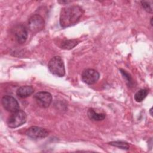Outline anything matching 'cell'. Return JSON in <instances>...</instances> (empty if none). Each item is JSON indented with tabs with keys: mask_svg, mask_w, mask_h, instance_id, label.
Segmentation results:
<instances>
[{
	"mask_svg": "<svg viewBox=\"0 0 153 153\" xmlns=\"http://www.w3.org/2000/svg\"><path fill=\"white\" fill-rule=\"evenodd\" d=\"M26 134L32 139H37L47 137L48 135V131L40 127L32 126L26 131Z\"/></svg>",
	"mask_w": 153,
	"mask_h": 153,
	"instance_id": "8",
	"label": "cell"
},
{
	"mask_svg": "<svg viewBox=\"0 0 153 153\" xmlns=\"http://www.w3.org/2000/svg\"><path fill=\"white\" fill-rule=\"evenodd\" d=\"M1 102L4 108L10 112H14L20 108L18 102L13 96L9 95L4 96L2 97Z\"/></svg>",
	"mask_w": 153,
	"mask_h": 153,
	"instance_id": "7",
	"label": "cell"
},
{
	"mask_svg": "<svg viewBox=\"0 0 153 153\" xmlns=\"http://www.w3.org/2000/svg\"><path fill=\"white\" fill-rule=\"evenodd\" d=\"M84 13L83 9L78 5H71L62 9L60 15V25L67 27L77 23Z\"/></svg>",
	"mask_w": 153,
	"mask_h": 153,
	"instance_id": "1",
	"label": "cell"
},
{
	"mask_svg": "<svg viewBox=\"0 0 153 153\" xmlns=\"http://www.w3.org/2000/svg\"><path fill=\"white\" fill-rule=\"evenodd\" d=\"M78 42L76 39H69V40H65L63 41L61 44V48L65 50H70L73 48L78 44Z\"/></svg>",
	"mask_w": 153,
	"mask_h": 153,
	"instance_id": "12",
	"label": "cell"
},
{
	"mask_svg": "<svg viewBox=\"0 0 153 153\" xmlns=\"http://www.w3.org/2000/svg\"><path fill=\"white\" fill-rule=\"evenodd\" d=\"M99 72L93 69H86L84 70L81 74L82 81L88 85L96 83L99 78Z\"/></svg>",
	"mask_w": 153,
	"mask_h": 153,
	"instance_id": "6",
	"label": "cell"
},
{
	"mask_svg": "<svg viewBox=\"0 0 153 153\" xmlns=\"http://www.w3.org/2000/svg\"><path fill=\"white\" fill-rule=\"evenodd\" d=\"M37 105L42 108H48L52 102V96L47 91H39L33 96Z\"/></svg>",
	"mask_w": 153,
	"mask_h": 153,
	"instance_id": "5",
	"label": "cell"
},
{
	"mask_svg": "<svg viewBox=\"0 0 153 153\" xmlns=\"http://www.w3.org/2000/svg\"><path fill=\"white\" fill-rule=\"evenodd\" d=\"M26 120L27 116L25 112L19 109L12 113L7 120V124L10 128H16L23 124Z\"/></svg>",
	"mask_w": 153,
	"mask_h": 153,
	"instance_id": "3",
	"label": "cell"
},
{
	"mask_svg": "<svg viewBox=\"0 0 153 153\" xmlns=\"http://www.w3.org/2000/svg\"><path fill=\"white\" fill-rule=\"evenodd\" d=\"M140 4L142 7L145 9L146 11L151 14L153 12V10H152L153 1H140Z\"/></svg>",
	"mask_w": 153,
	"mask_h": 153,
	"instance_id": "14",
	"label": "cell"
},
{
	"mask_svg": "<svg viewBox=\"0 0 153 153\" xmlns=\"http://www.w3.org/2000/svg\"><path fill=\"white\" fill-rule=\"evenodd\" d=\"M59 3L60 4H69L70 2H71V1H58Z\"/></svg>",
	"mask_w": 153,
	"mask_h": 153,
	"instance_id": "17",
	"label": "cell"
},
{
	"mask_svg": "<svg viewBox=\"0 0 153 153\" xmlns=\"http://www.w3.org/2000/svg\"><path fill=\"white\" fill-rule=\"evenodd\" d=\"M109 143L112 146H116L123 149L128 150L129 149V145L126 142H124L121 141H114V142H111Z\"/></svg>",
	"mask_w": 153,
	"mask_h": 153,
	"instance_id": "15",
	"label": "cell"
},
{
	"mask_svg": "<svg viewBox=\"0 0 153 153\" xmlns=\"http://www.w3.org/2000/svg\"><path fill=\"white\" fill-rule=\"evenodd\" d=\"M87 115L88 118L93 121H99L104 120L106 117V115L104 113H98L96 112L93 109L90 108L87 111Z\"/></svg>",
	"mask_w": 153,
	"mask_h": 153,
	"instance_id": "11",
	"label": "cell"
},
{
	"mask_svg": "<svg viewBox=\"0 0 153 153\" xmlns=\"http://www.w3.org/2000/svg\"><path fill=\"white\" fill-rule=\"evenodd\" d=\"M34 91L33 88L30 85H24L19 87L17 91V95L21 98L27 97L33 94Z\"/></svg>",
	"mask_w": 153,
	"mask_h": 153,
	"instance_id": "10",
	"label": "cell"
},
{
	"mask_svg": "<svg viewBox=\"0 0 153 153\" xmlns=\"http://www.w3.org/2000/svg\"><path fill=\"white\" fill-rule=\"evenodd\" d=\"M44 26V20L39 14H33L28 20V27L32 33H37L42 30Z\"/></svg>",
	"mask_w": 153,
	"mask_h": 153,
	"instance_id": "4",
	"label": "cell"
},
{
	"mask_svg": "<svg viewBox=\"0 0 153 153\" xmlns=\"http://www.w3.org/2000/svg\"><path fill=\"white\" fill-rule=\"evenodd\" d=\"M27 29L23 25H19L14 28V36L19 44L24 43L27 38Z\"/></svg>",
	"mask_w": 153,
	"mask_h": 153,
	"instance_id": "9",
	"label": "cell"
},
{
	"mask_svg": "<svg viewBox=\"0 0 153 153\" xmlns=\"http://www.w3.org/2000/svg\"><path fill=\"white\" fill-rule=\"evenodd\" d=\"M152 18L151 17V26H152Z\"/></svg>",
	"mask_w": 153,
	"mask_h": 153,
	"instance_id": "19",
	"label": "cell"
},
{
	"mask_svg": "<svg viewBox=\"0 0 153 153\" xmlns=\"http://www.w3.org/2000/svg\"><path fill=\"white\" fill-rule=\"evenodd\" d=\"M49 71L53 75L62 77L65 74V65L62 59L60 56H54L50 59L48 64Z\"/></svg>",
	"mask_w": 153,
	"mask_h": 153,
	"instance_id": "2",
	"label": "cell"
},
{
	"mask_svg": "<svg viewBox=\"0 0 153 153\" xmlns=\"http://www.w3.org/2000/svg\"><path fill=\"white\" fill-rule=\"evenodd\" d=\"M152 108H151L150 109V111H149V112H150V114L151 116H152Z\"/></svg>",
	"mask_w": 153,
	"mask_h": 153,
	"instance_id": "18",
	"label": "cell"
},
{
	"mask_svg": "<svg viewBox=\"0 0 153 153\" xmlns=\"http://www.w3.org/2000/svg\"><path fill=\"white\" fill-rule=\"evenodd\" d=\"M148 91L146 89H140L134 94V99L137 102H142L148 95Z\"/></svg>",
	"mask_w": 153,
	"mask_h": 153,
	"instance_id": "13",
	"label": "cell"
},
{
	"mask_svg": "<svg viewBox=\"0 0 153 153\" xmlns=\"http://www.w3.org/2000/svg\"><path fill=\"white\" fill-rule=\"evenodd\" d=\"M120 71H121V73L124 76V77L127 79V82L128 83V85L131 86L133 83L131 76L129 74H128L126 71H124L123 69H120Z\"/></svg>",
	"mask_w": 153,
	"mask_h": 153,
	"instance_id": "16",
	"label": "cell"
}]
</instances>
